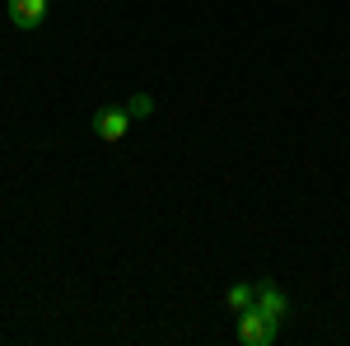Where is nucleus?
Returning <instances> with one entry per match:
<instances>
[{"label": "nucleus", "mask_w": 350, "mask_h": 346, "mask_svg": "<svg viewBox=\"0 0 350 346\" xmlns=\"http://www.w3.org/2000/svg\"><path fill=\"white\" fill-rule=\"evenodd\" d=\"M131 112H126V103H103L94 117H89V127H94V136L98 140H108V145H117V140H126V132H131Z\"/></svg>", "instance_id": "1"}, {"label": "nucleus", "mask_w": 350, "mask_h": 346, "mask_svg": "<svg viewBox=\"0 0 350 346\" xmlns=\"http://www.w3.org/2000/svg\"><path fill=\"white\" fill-rule=\"evenodd\" d=\"M234 319H239V342H247V346H271L275 332H280L262 309H243V314H234Z\"/></svg>", "instance_id": "2"}, {"label": "nucleus", "mask_w": 350, "mask_h": 346, "mask_svg": "<svg viewBox=\"0 0 350 346\" xmlns=\"http://www.w3.org/2000/svg\"><path fill=\"white\" fill-rule=\"evenodd\" d=\"M252 309H262V314L280 328V323H285V314H290V299H285V291H275L271 281H257V304H252Z\"/></svg>", "instance_id": "3"}, {"label": "nucleus", "mask_w": 350, "mask_h": 346, "mask_svg": "<svg viewBox=\"0 0 350 346\" xmlns=\"http://www.w3.org/2000/svg\"><path fill=\"white\" fill-rule=\"evenodd\" d=\"M5 14H10L14 28H38L42 19H47V0H10Z\"/></svg>", "instance_id": "4"}, {"label": "nucleus", "mask_w": 350, "mask_h": 346, "mask_svg": "<svg viewBox=\"0 0 350 346\" xmlns=\"http://www.w3.org/2000/svg\"><path fill=\"white\" fill-rule=\"evenodd\" d=\"M224 304H229V314H243V309H252V304H257V286H247V281L229 286V291H224Z\"/></svg>", "instance_id": "5"}, {"label": "nucleus", "mask_w": 350, "mask_h": 346, "mask_svg": "<svg viewBox=\"0 0 350 346\" xmlns=\"http://www.w3.org/2000/svg\"><path fill=\"white\" fill-rule=\"evenodd\" d=\"M126 112H131V117H150V112H154V99H150V94H131V99H126Z\"/></svg>", "instance_id": "6"}]
</instances>
